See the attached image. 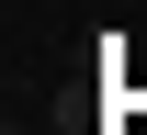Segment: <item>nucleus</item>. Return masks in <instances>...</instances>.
<instances>
[{
  "label": "nucleus",
  "instance_id": "1",
  "mask_svg": "<svg viewBox=\"0 0 147 135\" xmlns=\"http://www.w3.org/2000/svg\"><path fill=\"white\" fill-rule=\"evenodd\" d=\"M11 135H23V124H11Z\"/></svg>",
  "mask_w": 147,
  "mask_h": 135
}]
</instances>
